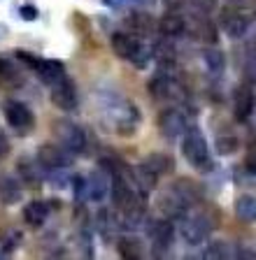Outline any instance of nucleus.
Listing matches in <instances>:
<instances>
[{
	"mask_svg": "<svg viewBox=\"0 0 256 260\" xmlns=\"http://www.w3.org/2000/svg\"><path fill=\"white\" fill-rule=\"evenodd\" d=\"M72 186H75V198H87V179L84 177H75L72 179Z\"/></svg>",
	"mask_w": 256,
	"mask_h": 260,
	"instance_id": "32",
	"label": "nucleus"
},
{
	"mask_svg": "<svg viewBox=\"0 0 256 260\" xmlns=\"http://www.w3.org/2000/svg\"><path fill=\"white\" fill-rule=\"evenodd\" d=\"M203 60H205L207 65V70H212V72H221L223 70V65H226V58H223V51H219V49H205L203 51Z\"/></svg>",
	"mask_w": 256,
	"mask_h": 260,
	"instance_id": "26",
	"label": "nucleus"
},
{
	"mask_svg": "<svg viewBox=\"0 0 256 260\" xmlns=\"http://www.w3.org/2000/svg\"><path fill=\"white\" fill-rule=\"evenodd\" d=\"M21 200V186L10 174H0V202L3 205H17Z\"/></svg>",
	"mask_w": 256,
	"mask_h": 260,
	"instance_id": "17",
	"label": "nucleus"
},
{
	"mask_svg": "<svg viewBox=\"0 0 256 260\" xmlns=\"http://www.w3.org/2000/svg\"><path fill=\"white\" fill-rule=\"evenodd\" d=\"M158 28H161V32H163L165 38H177V35H182V32L186 30V19L180 14V12L170 10L168 14L161 19Z\"/></svg>",
	"mask_w": 256,
	"mask_h": 260,
	"instance_id": "18",
	"label": "nucleus"
},
{
	"mask_svg": "<svg viewBox=\"0 0 256 260\" xmlns=\"http://www.w3.org/2000/svg\"><path fill=\"white\" fill-rule=\"evenodd\" d=\"M147 237L152 239V246L158 253L170 249V244H173V223L165 221V218H156V221L147 223Z\"/></svg>",
	"mask_w": 256,
	"mask_h": 260,
	"instance_id": "8",
	"label": "nucleus"
},
{
	"mask_svg": "<svg viewBox=\"0 0 256 260\" xmlns=\"http://www.w3.org/2000/svg\"><path fill=\"white\" fill-rule=\"evenodd\" d=\"M35 72H38V77L44 81V84H56V81L61 79V77H66V68H63V63L61 60H49V58H40V63L35 65Z\"/></svg>",
	"mask_w": 256,
	"mask_h": 260,
	"instance_id": "14",
	"label": "nucleus"
},
{
	"mask_svg": "<svg viewBox=\"0 0 256 260\" xmlns=\"http://www.w3.org/2000/svg\"><path fill=\"white\" fill-rule=\"evenodd\" d=\"M158 207H161V209H163L170 218H182L186 214V209H189V207L180 200V195L175 193L173 188H168L165 193H161V198H158Z\"/></svg>",
	"mask_w": 256,
	"mask_h": 260,
	"instance_id": "15",
	"label": "nucleus"
},
{
	"mask_svg": "<svg viewBox=\"0 0 256 260\" xmlns=\"http://www.w3.org/2000/svg\"><path fill=\"white\" fill-rule=\"evenodd\" d=\"M210 233H212V223H210V218L205 214H196V216L186 218L184 225H182V237L189 244H193V246L205 242Z\"/></svg>",
	"mask_w": 256,
	"mask_h": 260,
	"instance_id": "6",
	"label": "nucleus"
},
{
	"mask_svg": "<svg viewBox=\"0 0 256 260\" xmlns=\"http://www.w3.org/2000/svg\"><path fill=\"white\" fill-rule=\"evenodd\" d=\"M186 28H189L191 35H193L196 40H201V42H207V44L217 42V28H214V23L210 21L207 14H203V12L198 16H189Z\"/></svg>",
	"mask_w": 256,
	"mask_h": 260,
	"instance_id": "10",
	"label": "nucleus"
},
{
	"mask_svg": "<svg viewBox=\"0 0 256 260\" xmlns=\"http://www.w3.org/2000/svg\"><path fill=\"white\" fill-rule=\"evenodd\" d=\"M219 21H221V30L233 40L242 38L247 32V28H249V19L238 10H223L221 16H219Z\"/></svg>",
	"mask_w": 256,
	"mask_h": 260,
	"instance_id": "9",
	"label": "nucleus"
},
{
	"mask_svg": "<svg viewBox=\"0 0 256 260\" xmlns=\"http://www.w3.org/2000/svg\"><path fill=\"white\" fill-rule=\"evenodd\" d=\"M235 214L242 221H256V195L251 193L240 195L238 202H235Z\"/></svg>",
	"mask_w": 256,
	"mask_h": 260,
	"instance_id": "23",
	"label": "nucleus"
},
{
	"mask_svg": "<svg viewBox=\"0 0 256 260\" xmlns=\"http://www.w3.org/2000/svg\"><path fill=\"white\" fill-rule=\"evenodd\" d=\"M182 151H184V158L198 172H212L214 162H212V156H210V149H207V142L203 140L201 133H196V130L186 133Z\"/></svg>",
	"mask_w": 256,
	"mask_h": 260,
	"instance_id": "1",
	"label": "nucleus"
},
{
	"mask_svg": "<svg viewBox=\"0 0 256 260\" xmlns=\"http://www.w3.org/2000/svg\"><path fill=\"white\" fill-rule=\"evenodd\" d=\"M54 130H56V137H59L61 146H66L70 153L84 151L87 135H84V130L77 123H72V121H59V123H54Z\"/></svg>",
	"mask_w": 256,
	"mask_h": 260,
	"instance_id": "3",
	"label": "nucleus"
},
{
	"mask_svg": "<svg viewBox=\"0 0 256 260\" xmlns=\"http://www.w3.org/2000/svg\"><path fill=\"white\" fill-rule=\"evenodd\" d=\"M14 56H17V60H19V63L28 65V68H33V70H35V65L40 63V58H38V56L28 54V51H17V54H14Z\"/></svg>",
	"mask_w": 256,
	"mask_h": 260,
	"instance_id": "31",
	"label": "nucleus"
},
{
	"mask_svg": "<svg viewBox=\"0 0 256 260\" xmlns=\"http://www.w3.org/2000/svg\"><path fill=\"white\" fill-rule=\"evenodd\" d=\"M170 188L180 195V200L184 202L186 207H193V205H198V202L203 200L201 186H198L196 181H191V179H177L175 186H170Z\"/></svg>",
	"mask_w": 256,
	"mask_h": 260,
	"instance_id": "12",
	"label": "nucleus"
},
{
	"mask_svg": "<svg viewBox=\"0 0 256 260\" xmlns=\"http://www.w3.org/2000/svg\"><path fill=\"white\" fill-rule=\"evenodd\" d=\"M254 105H256V98L254 91L249 86H238L233 93V114L238 121H247L249 114L254 112Z\"/></svg>",
	"mask_w": 256,
	"mask_h": 260,
	"instance_id": "11",
	"label": "nucleus"
},
{
	"mask_svg": "<svg viewBox=\"0 0 256 260\" xmlns=\"http://www.w3.org/2000/svg\"><path fill=\"white\" fill-rule=\"evenodd\" d=\"M109 184H112V181L107 179V174H105L103 170L91 172V177L87 179V198L89 200H103Z\"/></svg>",
	"mask_w": 256,
	"mask_h": 260,
	"instance_id": "16",
	"label": "nucleus"
},
{
	"mask_svg": "<svg viewBox=\"0 0 256 260\" xmlns=\"http://www.w3.org/2000/svg\"><path fill=\"white\" fill-rule=\"evenodd\" d=\"M0 84L7 88H17L23 84L21 72L17 70V65L7 58H0Z\"/></svg>",
	"mask_w": 256,
	"mask_h": 260,
	"instance_id": "21",
	"label": "nucleus"
},
{
	"mask_svg": "<svg viewBox=\"0 0 256 260\" xmlns=\"http://www.w3.org/2000/svg\"><path fill=\"white\" fill-rule=\"evenodd\" d=\"M112 49H115V54L119 58H126V60L145 58V49L140 47V42L131 32H115L112 35Z\"/></svg>",
	"mask_w": 256,
	"mask_h": 260,
	"instance_id": "7",
	"label": "nucleus"
},
{
	"mask_svg": "<svg viewBox=\"0 0 256 260\" xmlns=\"http://www.w3.org/2000/svg\"><path fill=\"white\" fill-rule=\"evenodd\" d=\"M214 146H217V153L231 156V153H235L240 149V142H238V137H233V135H221V137H217Z\"/></svg>",
	"mask_w": 256,
	"mask_h": 260,
	"instance_id": "28",
	"label": "nucleus"
},
{
	"mask_svg": "<svg viewBox=\"0 0 256 260\" xmlns=\"http://www.w3.org/2000/svg\"><path fill=\"white\" fill-rule=\"evenodd\" d=\"M158 128L163 133L165 137H177L184 133L186 128V121L180 112H175V109H168V112L161 114V119H158Z\"/></svg>",
	"mask_w": 256,
	"mask_h": 260,
	"instance_id": "13",
	"label": "nucleus"
},
{
	"mask_svg": "<svg viewBox=\"0 0 256 260\" xmlns=\"http://www.w3.org/2000/svg\"><path fill=\"white\" fill-rule=\"evenodd\" d=\"M247 170H249L251 174H256V146L254 149H249V153H247V160H245Z\"/></svg>",
	"mask_w": 256,
	"mask_h": 260,
	"instance_id": "33",
	"label": "nucleus"
},
{
	"mask_svg": "<svg viewBox=\"0 0 256 260\" xmlns=\"http://www.w3.org/2000/svg\"><path fill=\"white\" fill-rule=\"evenodd\" d=\"M117 249H119L121 258H126V260L142 258V244H140V239H135V237H121L119 242H117Z\"/></svg>",
	"mask_w": 256,
	"mask_h": 260,
	"instance_id": "25",
	"label": "nucleus"
},
{
	"mask_svg": "<svg viewBox=\"0 0 256 260\" xmlns=\"http://www.w3.org/2000/svg\"><path fill=\"white\" fill-rule=\"evenodd\" d=\"M21 239H23V235H21V230H17V228H5V230H0V255L12 253V251L21 244Z\"/></svg>",
	"mask_w": 256,
	"mask_h": 260,
	"instance_id": "24",
	"label": "nucleus"
},
{
	"mask_svg": "<svg viewBox=\"0 0 256 260\" xmlns=\"http://www.w3.org/2000/svg\"><path fill=\"white\" fill-rule=\"evenodd\" d=\"M189 3L203 14H210V12L217 10V0H189Z\"/></svg>",
	"mask_w": 256,
	"mask_h": 260,
	"instance_id": "30",
	"label": "nucleus"
},
{
	"mask_svg": "<svg viewBox=\"0 0 256 260\" xmlns=\"http://www.w3.org/2000/svg\"><path fill=\"white\" fill-rule=\"evenodd\" d=\"M10 153V140L5 137V133L0 130V156H7Z\"/></svg>",
	"mask_w": 256,
	"mask_h": 260,
	"instance_id": "35",
	"label": "nucleus"
},
{
	"mask_svg": "<svg viewBox=\"0 0 256 260\" xmlns=\"http://www.w3.org/2000/svg\"><path fill=\"white\" fill-rule=\"evenodd\" d=\"M17 168L23 179V184H26L28 188H38L40 181H42V177H40V162H33V160H28V158H23V160L17 162Z\"/></svg>",
	"mask_w": 256,
	"mask_h": 260,
	"instance_id": "22",
	"label": "nucleus"
},
{
	"mask_svg": "<svg viewBox=\"0 0 256 260\" xmlns=\"http://www.w3.org/2000/svg\"><path fill=\"white\" fill-rule=\"evenodd\" d=\"M19 12H21V16H23V19H26V21H33L35 16H38V10H35L33 5H23Z\"/></svg>",
	"mask_w": 256,
	"mask_h": 260,
	"instance_id": "34",
	"label": "nucleus"
},
{
	"mask_svg": "<svg viewBox=\"0 0 256 260\" xmlns=\"http://www.w3.org/2000/svg\"><path fill=\"white\" fill-rule=\"evenodd\" d=\"M131 28L133 32H137V35H149L152 32V16L149 14H142V12H137V14L131 16Z\"/></svg>",
	"mask_w": 256,
	"mask_h": 260,
	"instance_id": "27",
	"label": "nucleus"
},
{
	"mask_svg": "<svg viewBox=\"0 0 256 260\" xmlns=\"http://www.w3.org/2000/svg\"><path fill=\"white\" fill-rule=\"evenodd\" d=\"M3 112H5L7 123H10L14 130H19L21 135H26V133L33 130L35 116L23 103H19V100H7V103L3 105Z\"/></svg>",
	"mask_w": 256,
	"mask_h": 260,
	"instance_id": "2",
	"label": "nucleus"
},
{
	"mask_svg": "<svg viewBox=\"0 0 256 260\" xmlns=\"http://www.w3.org/2000/svg\"><path fill=\"white\" fill-rule=\"evenodd\" d=\"M226 255H229V246H226V242H212V244H207L205 258H226Z\"/></svg>",
	"mask_w": 256,
	"mask_h": 260,
	"instance_id": "29",
	"label": "nucleus"
},
{
	"mask_svg": "<svg viewBox=\"0 0 256 260\" xmlns=\"http://www.w3.org/2000/svg\"><path fill=\"white\" fill-rule=\"evenodd\" d=\"M77 100H79L77 98V86L70 77H61L56 84H51V103L59 109L70 112V109L77 107Z\"/></svg>",
	"mask_w": 256,
	"mask_h": 260,
	"instance_id": "5",
	"label": "nucleus"
},
{
	"mask_svg": "<svg viewBox=\"0 0 256 260\" xmlns=\"http://www.w3.org/2000/svg\"><path fill=\"white\" fill-rule=\"evenodd\" d=\"M47 216H49V207H47V202H42V200L28 202L26 209H23V218H26V223L31 228H40L44 221H47Z\"/></svg>",
	"mask_w": 256,
	"mask_h": 260,
	"instance_id": "20",
	"label": "nucleus"
},
{
	"mask_svg": "<svg viewBox=\"0 0 256 260\" xmlns=\"http://www.w3.org/2000/svg\"><path fill=\"white\" fill-rule=\"evenodd\" d=\"M173 165H175V160H173V156H168V153H163V151H156V153H149L145 160H142V168L145 170H149L152 174H165V172H170L173 170Z\"/></svg>",
	"mask_w": 256,
	"mask_h": 260,
	"instance_id": "19",
	"label": "nucleus"
},
{
	"mask_svg": "<svg viewBox=\"0 0 256 260\" xmlns=\"http://www.w3.org/2000/svg\"><path fill=\"white\" fill-rule=\"evenodd\" d=\"M38 162L44 170H63L72 162V153L61 144H42L38 149Z\"/></svg>",
	"mask_w": 256,
	"mask_h": 260,
	"instance_id": "4",
	"label": "nucleus"
}]
</instances>
